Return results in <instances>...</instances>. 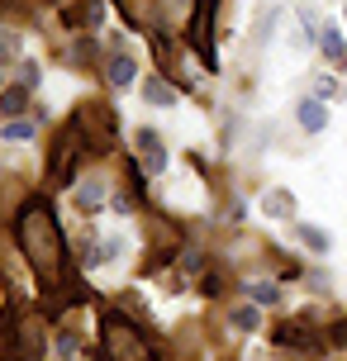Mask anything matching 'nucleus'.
I'll use <instances>...</instances> for the list:
<instances>
[{
  "label": "nucleus",
  "mask_w": 347,
  "mask_h": 361,
  "mask_svg": "<svg viewBox=\"0 0 347 361\" xmlns=\"http://www.w3.org/2000/svg\"><path fill=\"white\" fill-rule=\"evenodd\" d=\"M19 247L29 257V267L43 286H57L62 281V233H57L53 214L43 200H29L24 214H19Z\"/></svg>",
  "instance_id": "1"
},
{
  "label": "nucleus",
  "mask_w": 347,
  "mask_h": 361,
  "mask_svg": "<svg viewBox=\"0 0 347 361\" xmlns=\"http://www.w3.org/2000/svg\"><path fill=\"white\" fill-rule=\"evenodd\" d=\"M100 343H105V357L110 361H147V343L143 333L119 319V314H105V324H100Z\"/></svg>",
  "instance_id": "2"
},
{
  "label": "nucleus",
  "mask_w": 347,
  "mask_h": 361,
  "mask_svg": "<svg viewBox=\"0 0 347 361\" xmlns=\"http://www.w3.org/2000/svg\"><path fill=\"white\" fill-rule=\"evenodd\" d=\"M209 29H214V0H200V5H195V19H190V43L200 48L205 62H214V48H209Z\"/></svg>",
  "instance_id": "3"
},
{
  "label": "nucleus",
  "mask_w": 347,
  "mask_h": 361,
  "mask_svg": "<svg viewBox=\"0 0 347 361\" xmlns=\"http://www.w3.org/2000/svg\"><path fill=\"white\" fill-rule=\"evenodd\" d=\"M138 152H143V166H147V171H152V176H157V171H162V166H166L162 138H157L152 128H138Z\"/></svg>",
  "instance_id": "4"
},
{
  "label": "nucleus",
  "mask_w": 347,
  "mask_h": 361,
  "mask_svg": "<svg viewBox=\"0 0 347 361\" xmlns=\"http://www.w3.org/2000/svg\"><path fill=\"white\" fill-rule=\"evenodd\" d=\"M319 48H324V57H329L333 67H343V62H347V43L338 38V24H324V34H319Z\"/></svg>",
  "instance_id": "5"
},
{
  "label": "nucleus",
  "mask_w": 347,
  "mask_h": 361,
  "mask_svg": "<svg viewBox=\"0 0 347 361\" xmlns=\"http://www.w3.org/2000/svg\"><path fill=\"white\" fill-rule=\"evenodd\" d=\"M295 114H300V124L310 128V133H319V128L329 124V109L319 105V100H300V105H295Z\"/></svg>",
  "instance_id": "6"
},
{
  "label": "nucleus",
  "mask_w": 347,
  "mask_h": 361,
  "mask_svg": "<svg viewBox=\"0 0 347 361\" xmlns=\"http://www.w3.org/2000/svg\"><path fill=\"white\" fill-rule=\"evenodd\" d=\"M76 204H81V209H100V204H105V185H100V180H86V185L76 190Z\"/></svg>",
  "instance_id": "7"
},
{
  "label": "nucleus",
  "mask_w": 347,
  "mask_h": 361,
  "mask_svg": "<svg viewBox=\"0 0 347 361\" xmlns=\"http://www.w3.org/2000/svg\"><path fill=\"white\" fill-rule=\"evenodd\" d=\"M143 95L152 100V105H171V100H176V90L166 86V81H157V76H147V81H143Z\"/></svg>",
  "instance_id": "8"
},
{
  "label": "nucleus",
  "mask_w": 347,
  "mask_h": 361,
  "mask_svg": "<svg viewBox=\"0 0 347 361\" xmlns=\"http://www.w3.org/2000/svg\"><path fill=\"white\" fill-rule=\"evenodd\" d=\"M276 343H281V347H314V338L300 324H286L281 333H276Z\"/></svg>",
  "instance_id": "9"
},
{
  "label": "nucleus",
  "mask_w": 347,
  "mask_h": 361,
  "mask_svg": "<svg viewBox=\"0 0 347 361\" xmlns=\"http://www.w3.org/2000/svg\"><path fill=\"white\" fill-rule=\"evenodd\" d=\"M15 343H19V333H15V324H10V314H0V361L15 357Z\"/></svg>",
  "instance_id": "10"
},
{
  "label": "nucleus",
  "mask_w": 347,
  "mask_h": 361,
  "mask_svg": "<svg viewBox=\"0 0 347 361\" xmlns=\"http://www.w3.org/2000/svg\"><path fill=\"white\" fill-rule=\"evenodd\" d=\"M248 295H252L257 305H276V300H281V295H276V286H272V281H252V286H248Z\"/></svg>",
  "instance_id": "11"
},
{
  "label": "nucleus",
  "mask_w": 347,
  "mask_h": 361,
  "mask_svg": "<svg viewBox=\"0 0 347 361\" xmlns=\"http://www.w3.org/2000/svg\"><path fill=\"white\" fill-rule=\"evenodd\" d=\"M110 81L114 86H128V81H133V62H128V57H114L110 62Z\"/></svg>",
  "instance_id": "12"
},
{
  "label": "nucleus",
  "mask_w": 347,
  "mask_h": 361,
  "mask_svg": "<svg viewBox=\"0 0 347 361\" xmlns=\"http://www.w3.org/2000/svg\"><path fill=\"white\" fill-rule=\"evenodd\" d=\"M24 105H29V95H24V90H5V95H0V114H19Z\"/></svg>",
  "instance_id": "13"
},
{
  "label": "nucleus",
  "mask_w": 347,
  "mask_h": 361,
  "mask_svg": "<svg viewBox=\"0 0 347 361\" xmlns=\"http://www.w3.org/2000/svg\"><path fill=\"white\" fill-rule=\"evenodd\" d=\"M262 209H272V214L286 219V214H291V195H286V190H272V195L262 200Z\"/></svg>",
  "instance_id": "14"
},
{
  "label": "nucleus",
  "mask_w": 347,
  "mask_h": 361,
  "mask_svg": "<svg viewBox=\"0 0 347 361\" xmlns=\"http://www.w3.org/2000/svg\"><path fill=\"white\" fill-rule=\"evenodd\" d=\"M300 238H305V243H310L314 252H324V247H329V238L319 233V228H305V224H300Z\"/></svg>",
  "instance_id": "15"
},
{
  "label": "nucleus",
  "mask_w": 347,
  "mask_h": 361,
  "mask_svg": "<svg viewBox=\"0 0 347 361\" xmlns=\"http://www.w3.org/2000/svg\"><path fill=\"white\" fill-rule=\"evenodd\" d=\"M34 133V124H24V119H15V124H5V138H29Z\"/></svg>",
  "instance_id": "16"
},
{
  "label": "nucleus",
  "mask_w": 347,
  "mask_h": 361,
  "mask_svg": "<svg viewBox=\"0 0 347 361\" xmlns=\"http://www.w3.org/2000/svg\"><path fill=\"white\" fill-rule=\"evenodd\" d=\"M233 324H238V328H257V314H252V309H238Z\"/></svg>",
  "instance_id": "17"
},
{
  "label": "nucleus",
  "mask_w": 347,
  "mask_h": 361,
  "mask_svg": "<svg viewBox=\"0 0 347 361\" xmlns=\"http://www.w3.org/2000/svg\"><path fill=\"white\" fill-rule=\"evenodd\" d=\"M19 67H24V72H19V76H24V86H38V67H34V62H19Z\"/></svg>",
  "instance_id": "18"
},
{
  "label": "nucleus",
  "mask_w": 347,
  "mask_h": 361,
  "mask_svg": "<svg viewBox=\"0 0 347 361\" xmlns=\"http://www.w3.org/2000/svg\"><path fill=\"white\" fill-rule=\"evenodd\" d=\"M10 53H15V38H10V34H0V57H10Z\"/></svg>",
  "instance_id": "19"
},
{
  "label": "nucleus",
  "mask_w": 347,
  "mask_h": 361,
  "mask_svg": "<svg viewBox=\"0 0 347 361\" xmlns=\"http://www.w3.org/2000/svg\"><path fill=\"white\" fill-rule=\"evenodd\" d=\"M333 343H347V319H343L338 328H333Z\"/></svg>",
  "instance_id": "20"
},
{
  "label": "nucleus",
  "mask_w": 347,
  "mask_h": 361,
  "mask_svg": "<svg viewBox=\"0 0 347 361\" xmlns=\"http://www.w3.org/2000/svg\"><path fill=\"white\" fill-rule=\"evenodd\" d=\"M0 86H5V72H0Z\"/></svg>",
  "instance_id": "21"
}]
</instances>
